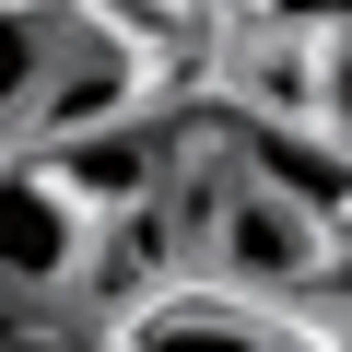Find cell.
Masks as SVG:
<instances>
[{"label":"cell","mask_w":352,"mask_h":352,"mask_svg":"<svg viewBox=\"0 0 352 352\" xmlns=\"http://www.w3.org/2000/svg\"><path fill=\"white\" fill-rule=\"evenodd\" d=\"M94 200L47 153H0V294H71L94 270Z\"/></svg>","instance_id":"cell-1"},{"label":"cell","mask_w":352,"mask_h":352,"mask_svg":"<svg viewBox=\"0 0 352 352\" xmlns=\"http://www.w3.org/2000/svg\"><path fill=\"white\" fill-rule=\"evenodd\" d=\"M200 223H212L200 247L223 258V282H235V294H294V282H317V270H329V223H317L305 200H282L270 176H247V164L223 176V200H212Z\"/></svg>","instance_id":"cell-2"},{"label":"cell","mask_w":352,"mask_h":352,"mask_svg":"<svg viewBox=\"0 0 352 352\" xmlns=\"http://www.w3.org/2000/svg\"><path fill=\"white\" fill-rule=\"evenodd\" d=\"M129 106H141V59L106 24H59V59H47V94L24 118V153H82L106 129H129Z\"/></svg>","instance_id":"cell-3"},{"label":"cell","mask_w":352,"mask_h":352,"mask_svg":"<svg viewBox=\"0 0 352 352\" xmlns=\"http://www.w3.org/2000/svg\"><path fill=\"white\" fill-rule=\"evenodd\" d=\"M118 352H294V329L247 294H153V305H129Z\"/></svg>","instance_id":"cell-4"},{"label":"cell","mask_w":352,"mask_h":352,"mask_svg":"<svg viewBox=\"0 0 352 352\" xmlns=\"http://www.w3.org/2000/svg\"><path fill=\"white\" fill-rule=\"evenodd\" d=\"M47 164L71 176V188H82L94 212H129V200L153 212V188H164V176H176V141L129 118V129H106V141H82V153H47Z\"/></svg>","instance_id":"cell-5"},{"label":"cell","mask_w":352,"mask_h":352,"mask_svg":"<svg viewBox=\"0 0 352 352\" xmlns=\"http://www.w3.org/2000/svg\"><path fill=\"white\" fill-rule=\"evenodd\" d=\"M247 176H270L282 200H305L317 223H340L352 212V153L329 141L317 153V129H247Z\"/></svg>","instance_id":"cell-6"},{"label":"cell","mask_w":352,"mask_h":352,"mask_svg":"<svg viewBox=\"0 0 352 352\" xmlns=\"http://www.w3.org/2000/svg\"><path fill=\"white\" fill-rule=\"evenodd\" d=\"M47 59H59V12L0 0V141H24V118H36V94H47Z\"/></svg>","instance_id":"cell-7"},{"label":"cell","mask_w":352,"mask_h":352,"mask_svg":"<svg viewBox=\"0 0 352 352\" xmlns=\"http://www.w3.org/2000/svg\"><path fill=\"white\" fill-rule=\"evenodd\" d=\"M317 129L352 153V36H317Z\"/></svg>","instance_id":"cell-8"},{"label":"cell","mask_w":352,"mask_h":352,"mask_svg":"<svg viewBox=\"0 0 352 352\" xmlns=\"http://www.w3.org/2000/svg\"><path fill=\"white\" fill-rule=\"evenodd\" d=\"M282 24H305V36H352V0H270Z\"/></svg>","instance_id":"cell-9"},{"label":"cell","mask_w":352,"mask_h":352,"mask_svg":"<svg viewBox=\"0 0 352 352\" xmlns=\"http://www.w3.org/2000/svg\"><path fill=\"white\" fill-rule=\"evenodd\" d=\"M188 12H270V0H188Z\"/></svg>","instance_id":"cell-10"}]
</instances>
